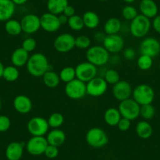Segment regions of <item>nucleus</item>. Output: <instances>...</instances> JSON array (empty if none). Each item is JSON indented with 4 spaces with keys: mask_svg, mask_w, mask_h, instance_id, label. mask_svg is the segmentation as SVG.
Masks as SVG:
<instances>
[{
    "mask_svg": "<svg viewBox=\"0 0 160 160\" xmlns=\"http://www.w3.org/2000/svg\"><path fill=\"white\" fill-rule=\"evenodd\" d=\"M27 71L32 76L42 77V75L50 69V62L45 54L42 53H35L30 55L27 64Z\"/></svg>",
    "mask_w": 160,
    "mask_h": 160,
    "instance_id": "nucleus-1",
    "label": "nucleus"
},
{
    "mask_svg": "<svg viewBox=\"0 0 160 160\" xmlns=\"http://www.w3.org/2000/svg\"><path fill=\"white\" fill-rule=\"evenodd\" d=\"M86 58L88 62L96 67H103L110 60V53L103 46L95 45L87 49Z\"/></svg>",
    "mask_w": 160,
    "mask_h": 160,
    "instance_id": "nucleus-2",
    "label": "nucleus"
},
{
    "mask_svg": "<svg viewBox=\"0 0 160 160\" xmlns=\"http://www.w3.org/2000/svg\"><path fill=\"white\" fill-rule=\"evenodd\" d=\"M152 27L150 19L142 14H138L130 24V32L134 38H141L148 34Z\"/></svg>",
    "mask_w": 160,
    "mask_h": 160,
    "instance_id": "nucleus-3",
    "label": "nucleus"
},
{
    "mask_svg": "<svg viewBox=\"0 0 160 160\" xmlns=\"http://www.w3.org/2000/svg\"><path fill=\"white\" fill-rule=\"evenodd\" d=\"M132 97L139 105H145L153 102L155 91L153 88L148 84H140L133 90Z\"/></svg>",
    "mask_w": 160,
    "mask_h": 160,
    "instance_id": "nucleus-4",
    "label": "nucleus"
},
{
    "mask_svg": "<svg viewBox=\"0 0 160 160\" xmlns=\"http://www.w3.org/2000/svg\"><path fill=\"white\" fill-rule=\"evenodd\" d=\"M86 141L90 147L93 148H101L108 144V138L103 129L93 127L87 132Z\"/></svg>",
    "mask_w": 160,
    "mask_h": 160,
    "instance_id": "nucleus-5",
    "label": "nucleus"
},
{
    "mask_svg": "<svg viewBox=\"0 0 160 160\" xmlns=\"http://www.w3.org/2000/svg\"><path fill=\"white\" fill-rule=\"evenodd\" d=\"M49 129L50 126L47 122V119L43 117H32L27 123V130L32 136H45L49 132Z\"/></svg>",
    "mask_w": 160,
    "mask_h": 160,
    "instance_id": "nucleus-6",
    "label": "nucleus"
},
{
    "mask_svg": "<svg viewBox=\"0 0 160 160\" xmlns=\"http://www.w3.org/2000/svg\"><path fill=\"white\" fill-rule=\"evenodd\" d=\"M140 108L141 105H139L133 98L120 101L118 108L122 118H126L130 121H133L140 116Z\"/></svg>",
    "mask_w": 160,
    "mask_h": 160,
    "instance_id": "nucleus-7",
    "label": "nucleus"
},
{
    "mask_svg": "<svg viewBox=\"0 0 160 160\" xmlns=\"http://www.w3.org/2000/svg\"><path fill=\"white\" fill-rule=\"evenodd\" d=\"M66 96L72 100H80L87 95V83L75 78L66 83L64 87Z\"/></svg>",
    "mask_w": 160,
    "mask_h": 160,
    "instance_id": "nucleus-8",
    "label": "nucleus"
},
{
    "mask_svg": "<svg viewBox=\"0 0 160 160\" xmlns=\"http://www.w3.org/2000/svg\"><path fill=\"white\" fill-rule=\"evenodd\" d=\"M75 69L76 78L86 83L95 78L98 72V67L88 61L80 63L75 68Z\"/></svg>",
    "mask_w": 160,
    "mask_h": 160,
    "instance_id": "nucleus-9",
    "label": "nucleus"
},
{
    "mask_svg": "<svg viewBox=\"0 0 160 160\" xmlns=\"http://www.w3.org/2000/svg\"><path fill=\"white\" fill-rule=\"evenodd\" d=\"M74 47H75V38L70 33L61 34L53 41V48L58 53H68Z\"/></svg>",
    "mask_w": 160,
    "mask_h": 160,
    "instance_id": "nucleus-10",
    "label": "nucleus"
},
{
    "mask_svg": "<svg viewBox=\"0 0 160 160\" xmlns=\"http://www.w3.org/2000/svg\"><path fill=\"white\" fill-rule=\"evenodd\" d=\"M48 144L47 138L44 136H32L26 143L25 148L27 152L30 155L33 156H38L44 154V152Z\"/></svg>",
    "mask_w": 160,
    "mask_h": 160,
    "instance_id": "nucleus-11",
    "label": "nucleus"
},
{
    "mask_svg": "<svg viewBox=\"0 0 160 160\" xmlns=\"http://www.w3.org/2000/svg\"><path fill=\"white\" fill-rule=\"evenodd\" d=\"M108 84L103 77L96 76L87 82V94L93 98L101 97L107 92Z\"/></svg>",
    "mask_w": 160,
    "mask_h": 160,
    "instance_id": "nucleus-12",
    "label": "nucleus"
},
{
    "mask_svg": "<svg viewBox=\"0 0 160 160\" xmlns=\"http://www.w3.org/2000/svg\"><path fill=\"white\" fill-rule=\"evenodd\" d=\"M139 52L142 55H147L154 58L160 53V44L158 40L152 37H147L141 41Z\"/></svg>",
    "mask_w": 160,
    "mask_h": 160,
    "instance_id": "nucleus-13",
    "label": "nucleus"
},
{
    "mask_svg": "<svg viewBox=\"0 0 160 160\" xmlns=\"http://www.w3.org/2000/svg\"><path fill=\"white\" fill-rule=\"evenodd\" d=\"M103 47L109 52V53H118L122 51L125 46V41L122 36L118 34L116 35H106Z\"/></svg>",
    "mask_w": 160,
    "mask_h": 160,
    "instance_id": "nucleus-14",
    "label": "nucleus"
},
{
    "mask_svg": "<svg viewBox=\"0 0 160 160\" xmlns=\"http://www.w3.org/2000/svg\"><path fill=\"white\" fill-rule=\"evenodd\" d=\"M133 89L129 82L126 80H119L112 87V94L118 101H122L131 98Z\"/></svg>",
    "mask_w": 160,
    "mask_h": 160,
    "instance_id": "nucleus-15",
    "label": "nucleus"
},
{
    "mask_svg": "<svg viewBox=\"0 0 160 160\" xmlns=\"http://www.w3.org/2000/svg\"><path fill=\"white\" fill-rule=\"evenodd\" d=\"M22 32L28 35L35 34L41 28L40 17L34 13L24 15L21 21Z\"/></svg>",
    "mask_w": 160,
    "mask_h": 160,
    "instance_id": "nucleus-16",
    "label": "nucleus"
},
{
    "mask_svg": "<svg viewBox=\"0 0 160 160\" xmlns=\"http://www.w3.org/2000/svg\"><path fill=\"white\" fill-rule=\"evenodd\" d=\"M40 23H41V28L49 33L58 32L61 27L58 15H55L50 12L43 13L40 17Z\"/></svg>",
    "mask_w": 160,
    "mask_h": 160,
    "instance_id": "nucleus-17",
    "label": "nucleus"
},
{
    "mask_svg": "<svg viewBox=\"0 0 160 160\" xmlns=\"http://www.w3.org/2000/svg\"><path fill=\"white\" fill-rule=\"evenodd\" d=\"M13 108L20 114H28L32 109V101L26 95L20 94L13 99Z\"/></svg>",
    "mask_w": 160,
    "mask_h": 160,
    "instance_id": "nucleus-18",
    "label": "nucleus"
},
{
    "mask_svg": "<svg viewBox=\"0 0 160 160\" xmlns=\"http://www.w3.org/2000/svg\"><path fill=\"white\" fill-rule=\"evenodd\" d=\"M24 143L13 141L7 145L5 155L7 160H20L23 156Z\"/></svg>",
    "mask_w": 160,
    "mask_h": 160,
    "instance_id": "nucleus-19",
    "label": "nucleus"
},
{
    "mask_svg": "<svg viewBox=\"0 0 160 160\" xmlns=\"http://www.w3.org/2000/svg\"><path fill=\"white\" fill-rule=\"evenodd\" d=\"M141 14L152 19L158 15V8L154 0H141L139 4Z\"/></svg>",
    "mask_w": 160,
    "mask_h": 160,
    "instance_id": "nucleus-20",
    "label": "nucleus"
},
{
    "mask_svg": "<svg viewBox=\"0 0 160 160\" xmlns=\"http://www.w3.org/2000/svg\"><path fill=\"white\" fill-rule=\"evenodd\" d=\"M16 10V5L12 0H0V21L11 19Z\"/></svg>",
    "mask_w": 160,
    "mask_h": 160,
    "instance_id": "nucleus-21",
    "label": "nucleus"
},
{
    "mask_svg": "<svg viewBox=\"0 0 160 160\" xmlns=\"http://www.w3.org/2000/svg\"><path fill=\"white\" fill-rule=\"evenodd\" d=\"M46 138L49 144L60 147L65 142L66 134L61 129H53L47 133Z\"/></svg>",
    "mask_w": 160,
    "mask_h": 160,
    "instance_id": "nucleus-22",
    "label": "nucleus"
},
{
    "mask_svg": "<svg viewBox=\"0 0 160 160\" xmlns=\"http://www.w3.org/2000/svg\"><path fill=\"white\" fill-rule=\"evenodd\" d=\"M30 55L28 52L24 50L22 47L16 49L11 55V62L13 66L21 68L27 64Z\"/></svg>",
    "mask_w": 160,
    "mask_h": 160,
    "instance_id": "nucleus-23",
    "label": "nucleus"
},
{
    "mask_svg": "<svg viewBox=\"0 0 160 160\" xmlns=\"http://www.w3.org/2000/svg\"><path fill=\"white\" fill-rule=\"evenodd\" d=\"M121 118H122V115L118 108H109L104 112V120L109 127H117Z\"/></svg>",
    "mask_w": 160,
    "mask_h": 160,
    "instance_id": "nucleus-24",
    "label": "nucleus"
},
{
    "mask_svg": "<svg viewBox=\"0 0 160 160\" xmlns=\"http://www.w3.org/2000/svg\"><path fill=\"white\" fill-rule=\"evenodd\" d=\"M136 133L140 138L143 140L148 139L153 133V128L152 125L146 120H141L136 125Z\"/></svg>",
    "mask_w": 160,
    "mask_h": 160,
    "instance_id": "nucleus-25",
    "label": "nucleus"
},
{
    "mask_svg": "<svg viewBox=\"0 0 160 160\" xmlns=\"http://www.w3.org/2000/svg\"><path fill=\"white\" fill-rule=\"evenodd\" d=\"M122 22L118 18H111L107 20L104 25V32L105 35H116L121 31Z\"/></svg>",
    "mask_w": 160,
    "mask_h": 160,
    "instance_id": "nucleus-26",
    "label": "nucleus"
},
{
    "mask_svg": "<svg viewBox=\"0 0 160 160\" xmlns=\"http://www.w3.org/2000/svg\"><path fill=\"white\" fill-rule=\"evenodd\" d=\"M42 82L44 85L48 88L53 89L56 88L59 86L61 78H60L59 74L53 70H49L42 75Z\"/></svg>",
    "mask_w": 160,
    "mask_h": 160,
    "instance_id": "nucleus-27",
    "label": "nucleus"
},
{
    "mask_svg": "<svg viewBox=\"0 0 160 160\" xmlns=\"http://www.w3.org/2000/svg\"><path fill=\"white\" fill-rule=\"evenodd\" d=\"M68 5V0H48L47 7L50 13L58 16L63 13L64 9Z\"/></svg>",
    "mask_w": 160,
    "mask_h": 160,
    "instance_id": "nucleus-28",
    "label": "nucleus"
},
{
    "mask_svg": "<svg viewBox=\"0 0 160 160\" xmlns=\"http://www.w3.org/2000/svg\"><path fill=\"white\" fill-rule=\"evenodd\" d=\"M84 26L88 29H95L99 26L100 18L98 14L95 12L88 10L85 12L82 15Z\"/></svg>",
    "mask_w": 160,
    "mask_h": 160,
    "instance_id": "nucleus-29",
    "label": "nucleus"
},
{
    "mask_svg": "<svg viewBox=\"0 0 160 160\" xmlns=\"http://www.w3.org/2000/svg\"><path fill=\"white\" fill-rule=\"evenodd\" d=\"M4 28L7 33L11 36H18L22 32L21 21L12 18L6 21Z\"/></svg>",
    "mask_w": 160,
    "mask_h": 160,
    "instance_id": "nucleus-30",
    "label": "nucleus"
},
{
    "mask_svg": "<svg viewBox=\"0 0 160 160\" xmlns=\"http://www.w3.org/2000/svg\"><path fill=\"white\" fill-rule=\"evenodd\" d=\"M20 76V72L18 68L13 65H9L4 68L2 78L7 82H13L17 81Z\"/></svg>",
    "mask_w": 160,
    "mask_h": 160,
    "instance_id": "nucleus-31",
    "label": "nucleus"
},
{
    "mask_svg": "<svg viewBox=\"0 0 160 160\" xmlns=\"http://www.w3.org/2000/svg\"><path fill=\"white\" fill-rule=\"evenodd\" d=\"M61 81L63 82H71L75 78H76V75H75V69L72 66H67V67L63 68L59 73Z\"/></svg>",
    "mask_w": 160,
    "mask_h": 160,
    "instance_id": "nucleus-32",
    "label": "nucleus"
},
{
    "mask_svg": "<svg viewBox=\"0 0 160 160\" xmlns=\"http://www.w3.org/2000/svg\"><path fill=\"white\" fill-rule=\"evenodd\" d=\"M50 127L53 129H59L64 122V115L60 112H53L47 118Z\"/></svg>",
    "mask_w": 160,
    "mask_h": 160,
    "instance_id": "nucleus-33",
    "label": "nucleus"
},
{
    "mask_svg": "<svg viewBox=\"0 0 160 160\" xmlns=\"http://www.w3.org/2000/svg\"><path fill=\"white\" fill-rule=\"evenodd\" d=\"M68 27L70 28L72 30L75 31V32H78V31L82 30L83 28H85L82 18L76 14H75L74 16L68 18Z\"/></svg>",
    "mask_w": 160,
    "mask_h": 160,
    "instance_id": "nucleus-34",
    "label": "nucleus"
},
{
    "mask_svg": "<svg viewBox=\"0 0 160 160\" xmlns=\"http://www.w3.org/2000/svg\"><path fill=\"white\" fill-rule=\"evenodd\" d=\"M137 65L142 71H148L153 65V58L147 55L141 54L137 61Z\"/></svg>",
    "mask_w": 160,
    "mask_h": 160,
    "instance_id": "nucleus-35",
    "label": "nucleus"
},
{
    "mask_svg": "<svg viewBox=\"0 0 160 160\" xmlns=\"http://www.w3.org/2000/svg\"><path fill=\"white\" fill-rule=\"evenodd\" d=\"M155 115V108L152 104H145L141 106L140 108V115L143 118V119L148 121L152 119Z\"/></svg>",
    "mask_w": 160,
    "mask_h": 160,
    "instance_id": "nucleus-36",
    "label": "nucleus"
},
{
    "mask_svg": "<svg viewBox=\"0 0 160 160\" xmlns=\"http://www.w3.org/2000/svg\"><path fill=\"white\" fill-rule=\"evenodd\" d=\"M103 78L106 81L108 84L110 85H115V83L118 82L120 80V75L118 71L115 70V69H108L105 72Z\"/></svg>",
    "mask_w": 160,
    "mask_h": 160,
    "instance_id": "nucleus-37",
    "label": "nucleus"
},
{
    "mask_svg": "<svg viewBox=\"0 0 160 160\" xmlns=\"http://www.w3.org/2000/svg\"><path fill=\"white\" fill-rule=\"evenodd\" d=\"M91 46V39L87 35H81L75 38V47L79 50H87Z\"/></svg>",
    "mask_w": 160,
    "mask_h": 160,
    "instance_id": "nucleus-38",
    "label": "nucleus"
},
{
    "mask_svg": "<svg viewBox=\"0 0 160 160\" xmlns=\"http://www.w3.org/2000/svg\"><path fill=\"white\" fill-rule=\"evenodd\" d=\"M138 15V10L134 7L131 5H127L123 7L122 10V16L127 21H130L134 19Z\"/></svg>",
    "mask_w": 160,
    "mask_h": 160,
    "instance_id": "nucleus-39",
    "label": "nucleus"
},
{
    "mask_svg": "<svg viewBox=\"0 0 160 160\" xmlns=\"http://www.w3.org/2000/svg\"><path fill=\"white\" fill-rule=\"evenodd\" d=\"M37 47V42L36 40L34 38L32 37H28V38H26L22 42L21 44V47L24 49V50H26L28 53H32L34 50H35Z\"/></svg>",
    "mask_w": 160,
    "mask_h": 160,
    "instance_id": "nucleus-40",
    "label": "nucleus"
},
{
    "mask_svg": "<svg viewBox=\"0 0 160 160\" xmlns=\"http://www.w3.org/2000/svg\"><path fill=\"white\" fill-rule=\"evenodd\" d=\"M11 126L10 118L5 115H0V132L4 133L9 130Z\"/></svg>",
    "mask_w": 160,
    "mask_h": 160,
    "instance_id": "nucleus-41",
    "label": "nucleus"
},
{
    "mask_svg": "<svg viewBox=\"0 0 160 160\" xmlns=\"http://www.w3.org/2000/svg\"><path fill=\"white\" fill-rule=\"evenodd\" d=\"M58 154H59V149L58 147L56 146L50 145L48 144V146L46 148L45 152H44V155H46V157L48 158H55L58 157Z\"/></svg>",
    "mask_w": 160,
    "mask_h": 160,
    "instance_id": "nucleus-42",
    "label": "nucleus"
},
{
    "mask_svg": "<svg viewBox=\"0 0 160 160\" xmlns=\"http://www.w3.org/2000/svg\"><path fill=\"white\" fill-rule=\"evenodd\" d=\"M118 130L122 132H127L130 130V127H131V121L126 118H121V119L119 120L118 125Z\"/></svg>",
    "mask_w": 160,
    "mask_h": 160,
    "instance_id": "nucleus-43",
    "label": "nucleus"
},
{
    "mask_svg": "<svg viewBox=\"0 0 160 160\" xmlns=\"http://www.w3.org/2000/svg\"><path fill=\"white\" fill-rule=\"evenodd\" d=\"M124 58L128 61H133L135 58H136V52H135L133 48H129L126 49L124 50Z\"/></svg>",
    "mask_w": 160,
    "mask_h": 160,
    "instance_id": "nucleus-44",
    "label": "nucleus"
},
{
    "mask_svg": "<svg viewBox=\"0 0 160 160\" xmlns=\"http://www.w3.org/2000/svg\"><path fill=\"white\" fill-rule=\"evenodd\" d=\"M152 26L157 33L160 34V15H157L153 18Z\"/></svg>",
    "mask_w": 160,
    "mask_h": 160,
    "instance_id": "nucleus-45",
    "label": "nucleus"
},
{
    "mask_svg": "<svg viewBox=\"0 0 160 160\" xmlns=\"http://www.w3.org/2000/svg\"><path fill=\"white\" fill-rule=\"evenodd\" d=\"M63 13H64V15H66V16L69 18L75 14V8L72 7V6L69 5L68 4V5L65 7V9H64Z\"/></svg>",
    "mask_w": 160,
    "mask_h": 160,
    "instance_id": "nucleus-46",
    "label": "nucleus"
},
{
    "mask_svg": "<svg viewBox=\"0 0 160 160\" xmlns=\"http://www.w3.org/2000/svg\"><path fill=\"white\" fill-rule=\"evenodd\" d=\"M105 36H106V35L104 32H98L94 34L95 40H96L97 42H103L104 38H105Z\"/></svg>",
    "mask_w": 160,
    "mask_h": 160,
    "instance_id": "nucleus-47",
    "label": "nucleus"
},
{
    "mask_svg": "<svg viewBox=\"0 0 160 160\" xmlns=\"http://www.w3.org/2000/svg\"><path fill=\"white\" fill-rule=\"evenodd\" d=\"M58 18H59V21L61 23V25H64V24H68V18L66 15H64V13H61V14L58 15Z\"/></svg>",
    "mask_w": 160,
    "mask_h": 160,
    "instance_id": "nucleus-48",
    "label": "nucleus"
},
{
    "mask_svg": "<svg viewBox=\"0 0 160 160\" xmlns=\"http://www.w3.org/2000/svg\"><path fill=\"white\" fill-rule=\"evenodd\" d=\"M12 1L16 6H21L25 4L28 0H12Z\"/></svg>",
    "mask_w": 160,
    "mask_h": 160,
    "instance_id": "nucleus-49",
    "label": "nucleus"
},
{
    "mask_svg": "<svg viewBox=\"0 0 160 160\" xmlns=\"http://www.w3.org/2000/svg\"><path fill=\"white\" fill-rule=\"evenodd\" d=\"M4 65L1 61H0V78H2V75H3V71H4Z\"/></svg>",
    "mask_w": 160,
    "mask_h": 160,
    "instance_id": "nucleus-50",
    "label": "nucleus"
},
{
    "mask_svg": "<svg viewBox=\"0 0 160 160\" xmlns=\"http://www.w3.org/2000/svg\"><path fill=\"white\" fill-rule=\"evenodd\" d=\"M123 1L128 4H131V3H133V2H134L136 0H123Z\"/></svg>",
    "mask_w": 160,
    "mask_h": 160,
    "instance_id": "nucleus-51",
    "label": "nucleus"
},
{
    "mask_svg": "<svg viewBox=\"0 0 160 160\" xmlns=\"http://www.w3.org/2000/svg\"><path fill=\"white\" fill-rule=\"evenodd\" d=\"M2 99L0 98V111L2 109Z\"/></svg>",
    "mask_w": 160,
    "mask_h": 160,
    "instance_id": "nucleus-52",
    "label": "nucleus"
},
{
    "mask_svg": "<svg viewBox=\"0 0 160 160\" xmlns=\"http://www.w3.org/2000/svg\"><path fill=\"white\" fill-rule=\"evenodd\" d=\"M99 1H101V2H104V1H107V0H99Z\"/></svg>",
    "mask_w": 160,
    "mask_h": 160,
    "instance_id": "nucleus-53",
    "label": "nucleus"
},
{
    "mask_svg": "<svg viewBox=\"0 0 160 160\" xmlns=\"http://www.w3.org/2000/svg\"><path fill=\"white\" fill-rule=\"evenodd\" d=\"M158 42H159V44H160V38H159V40H158Z\"/></svg>",
    "mask_w": 160,
    "mask_h": 160,
    "instance_id": "nucleus-54",
    "label": "nucleus"
},
{
    "mask_svg": "<svg viewBox=\"0 0 160 160\" xmlns=\"http://www.w3.org/2000/svg\"><path fill=\"white\" fill-rule=\"evenodd\" d=\"M159 67H160V63H159Z\"/></svg>",
    "mask_w": 160,
    "mask_h": 160,
    "instance_id": "nucleus-55",
    "label": "nucleus"
}]
</instances>
